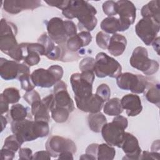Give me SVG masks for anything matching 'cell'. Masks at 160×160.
Here are the masks:
<instances>
[{
    "label": "cell",
    "instance_id": "ab89813d",
    "mask_svg": "<svg viewBox=\"0 0 160 160\" xmlns=\"http://www.w3.org/2000/svg\"><path fill=\"white\" fill-rule=\"evenodd\" d=\"M96 94L98 95L104 102L109 99L111 96V89L106 84H100L96 89Z\"/></svg>",
    "mask_w": 160,
    "mask_h": 160
},
{
    "label": "cell",
    "instance_id": "30bf717a",
    "mask_svg": "<svg viewBox=\"0 0 160 160\" xmlns=\"http://www.w3.org/2000/svg\"><path fill=\"white\" fill-rule=\"evenodd\" d=\"M116 83L120 89L131 91L134 94L144 92L148 85V81L144 76L131 72L121 73L116 78Z\"/></svg>",
    "mask_w": 160,
    "mask_h": 160
},
{
    "label": "cell",
    "instance_id": "4fadbf2b",
    "mask_svg": "<svg viewBox=\"0 0 160 160\" xmlns=\"http://www.w3.org/2000/svg\"><path fill=\"white\" fill-rule=\"evenodd\" d=\"M30 72L29 66L24 64H19L16 61L0 59V75L5 80H12L18 78L21 75Z\"/></svg>",
    "mask_w": 160,
    "mask_h": 160
},
{
    "label": "cell",
    "instance_id": "4316f807",
    "mask_svg": "<svg viewBox=\"0 0 160 160\" xmlns=\"http://www.w3.org/2000/svg\"><path fill=\"white\" fill-rule=\"evenodd\" d=\"M103 111L108 116H116L120 115L123 111L121 99L118 98H113L107 101L104 104Z\"/></svg>",
    "mask_w": 160,
    "mask_h": 160
},
{
    "label": "cell",
    "instance_id": "ee69618b",
    "mask_svg": "<svg viewBox=\"0 0 160 160\" xmlns=\"http://www.w3.org/2000/svg\"><path fill=\"white\" fill-rule=\"evenodd\" d=\"M19 159H32V152L30 148H24L19 149Z\"/></svg>",
    "mask_w": 160,
    "mask_h": 160
},
{
    "label": "cell",
    "instance_id": "5bb4252c",
    "mask_svg": "<svg viewBox=\"0 0 160 160\" xmlns=\"http://www.w3.org/2000/svg\"><path fill=\"white\" fill-rule=\"evenodd\" d=\"M54 106V96L51 94L42 99L34 102L31 105V113L35 121H44L49 122L50 120L49 112Z\"/></svg>",
    "mask_w": 160,
    "mask_h": 160
},
{
    "label": "cell",
    "instance_id": "816d5d0a",
    "mask_svg": "<svg viewBox=\"0 0 160 160\" xmlns=\"http://www.w3.org/2000/svg\"><path fill=\"white\" fill-rule=\"evenodd\" d=\"M159 150V141L158 139L156 141H154L151 146V151L157 152L156 151Z\"/></svg>",
    "mask_w": 160,
    "mask_h": 160
},
{
    "label": "cell",
    "instance_id": "bcb514c9",
    "mask_svg": "<svg viewBox=\"0 0 160 160\" xmlns=\"http://www.w3.org/2000/svg\"><path fill=\"white\" fill-rule=\"evenodd\" d=\"M51 154L50 153L46 151H40L36 152L34 155H32V159H45L49 160L51 159Z\"/></svg>",
    "mask_w": 160,
    "mask_h": 160
},
{
    "label": "cell",
    "instance_id": "ba28073f",
    "mask_svg": "<svg viewBox=\"0 0 160 160\" xmlns=\"http://www.w3.org/2000/svg\"><path fill=\"white\" fill-rule=\"evenodd\" d=\"M63 69L59 65H52L48 69L39 68L31 74L35 86L51 88L61 81L63 76Z\"/></svg>",
    "mask_w": 160,
    "mask_h": 160
},
{
    "label": "cell",
    "instance_id": "277c9868",
    "mask_svg": "<svg viewBox=\"0 0 160 160\" xmlns=\"http://www.w3.org/2000/svg\"><path fill=\"white\" fill-rule=\"evenodd\" d=\"M49 37L58 44L67 42L68 39L77 34V28L71 20L63 21L61 18L54 17L47 23Z\"/></svg>",
    "mask_w": 160,
    "mask_h": 160
},
{
    "label": "cell",
    "instance_id": "cb8c5ba5",
    "mask_svg": "<svg viewBox=\"0 0 160 160\" xmlns=\"http://www.w3.org/2000/svg\"><path fill=\"white\" fill-rule=\"evenodd\" d=\"M101 29L107 34H116L118 31H124L128 28L119 19L114 17L104 18L101 22Z\"/></svg>",
    "mask_w": 160,
    "mask_h": 160
},
{
    "label": "cell",
    "instance_id": "d6986e66",
    "mask_svg": "<svg viewBox=\"0 0 160 160\" xmlns=\"http://www.w3.org/2000/svg\"><path fill=\"white\" fill-rule=\"evenodd\" d=\"M41 5V1L38 0H5L3 8L8 13L16 14L24 9H34Z\"/></svg>",
    "mask_w": 160,
    "mask_h": 160
},
{
    "label": "cell",
    "instance_id": "7c38bea8",
    "mask_svg": "<svg viewBox=\"0 0 160 160\" xmlns=\"http://www.w3.org/2000/svg\"><path fill=\"white\" fill-rule=\"evenodd\" d=\"M46 149L54 158H56L61 153L66 151L74 154L77 150L76 144L71 139L59 136L50 137L46 143Z\"/></svg>",
    "mask_w": 160,
    "mask_h": 160
},
{
    "label": "cell",
    "instance_id": "e575fe53",
    "mask_svg": "<svg viewBox=\"0 0 160 160\" xmlns=\"http://www.w3.org/2000/svg\"><path fill=\"white\" fill-rule=\"evenodd\" d=\"M18 79L21 82V88L26 92L31 91L34 89L35 85L34 84L31 79L30 72L24 73L21 75Z\"/></svg>",
    "mask_w": 160,
    "mask_h": 160
},
{
    "label": "cell",
    "instance_id": "836d02e7",
    "mask_svg": "<svg viewBox=\"0 0 160 160\" xmlns=\"http://www.w3.org/2000/svg\"><path fill=\"white\" fill-rule=\"evenodd\" d=\"M2 94L9 104H16L21 98L19 90L15 88H6Z\"/></svg>",
    "mask_w": 160,
    "mask_h": 160
},
{
    "label": "cell",
    "instance_id": "b9f144b4",
    "mask_svg": "<svg viewBox=\"0 0 160 160\" xmlns=\"http://www.w3.org/2000/svg\"><path fill=\"white\" fill-rule=\"evenodd\" d=\"M49 6L56 7L58 9L63 11L69 5L70 0H64V1H44Z\"/></svg>",
    "mask_w": 160,
    "mask_h": 160
},
{
    "label": "cell",
    "instance_id": "52a82bcc",
    "mask_svg": "<svg viewBox=\"0 0 160 160\" xmlns=\"http://www.w3.org/2000/svg\"><path fill=\"white\" fill-rule=\"evenodd\" d=\"M94 78V71H88L72 74L70 78V82L74 98L83 99L92 95Z\"/></svg>",
    "mask_w": 160,
    "mask_h": 160
},
{
    "label": "cell",
    "instance_id": "60d3db41",
    "mask_svg": "<svg viewBox=\"0 0 160 160\" xmlns=\"http://www.w3.org/2000/svg\"><path fill=\"white\" fill-rule=\"evenodd\" d=\"M23 98L31 106L34 102L41 100L39 93L35 90H32L25 93L23 96Z\"/></svg>",
    "mask_w": 160,
    "mask_h": 160
},
{
    "label": "cell",
    "instance_id": "2e32d148",
    "mask_svg": "<svg viewBox=\"0 0 160 160\" xmlns=\"http://www.w3.org/2000/svg\"><path fill=\"white\" fill-rule=\"evenodd\" d=\"M117 14L120 21L128 28L132 24L136 19V8L134 4L128 0H120L116 2Z\"/></svg>",
    "mask_w": 160,
    "mask_h": 160
},
{
    "label": "cell",
    "instance_id": "d4e9b609",
    "mask_svg": "<svg viewBox=\"0 0 160 160\" xmlns=\"http://www.w3.org/2000/svg\"><path fill=\"white\" fill-rule=\"evenodd\" d=\"M159 1L158 0H153L144 5L141 11V15L143 18H149L154 21L160 23L159 14Z\"/></svg>",
    "mask_w": 160,
    "mask_h": 160
},
{
    "label": "cell",
    "instance_id": "ffe728a7",
    "mask_svg": "<svg viewBox=\"0 0 160 160\" xmlns=\"http://www.w3.org/2000/svg\"><path fill=\"white\" fill-rule=\"evenodd\" d=\"M121 104L122 109L126 111L128 116H136L142 109L141 99L136 94H128L124 96L121 99Z\"/></svg>",
    "mask_w": 160,
    "mask_h": 160
},
{
    "label": "cell",
    "instance_id": "6da1fadb",
    "mask_svg": "<svg viewBox=\"0 0 160 160\" xmlns=\"http://www.w3.org/2000/svg\"><path fill=\"white\" fill-rule=\"evenodd\" d=\"M96 9L88 1L82 0L71 1L68 6L62 11V14L68 19H78V28L80 30L92 31L97 25Z\"/></svg>",
    "mask_w": 160,
    "mask_h": 160
},
{
    "label": "cell",
    "instance_id": "7bdbcfd3",
    "mask_svg": "<svg viewBox=\"0 0 160 160\" xmlns=\"http://www.w3.org/2000/svg\"><path fill=\"white\" fill-rule=\"evenodd\" d=\"M26 48L28 50L33 51L36 52L40 56H44V46L39 42L36 43H28L26 45Z\"/></svg>",
    "mask_w": 160,
    "mask_h": 160
},
{
    "label": "cell",
    "instance_id": "7402d4cb",
    "mask_svg": "<svg viewBox=\"0 0 160 160\" xmlns=\"http://www.w3.org/2000/svg\"><path fill=\"white\" fill-rule=\"evenodd\" d=\"M38 42L44 46V56L51 60H58L61 56V49L58 46H55L52 40L47 34L43 33L38 39Z\"/></svg>",
    "mask_w": 160,
    "mask_h": 160
},
{
    "label": "cell",
    "instance_id": "8fae6325",
    "mask_svg": "<svg viewBox=\"0 0 160 160\" xmlns=\"http://www.w3.org/2000/svg\"><path fill=\"white\" fill-rule=\"evenodd\" d=\"M160 23L149 18H142L136 24L135 31L138 36L147 46L151 45L159 31Z\"/></svg>",
    "mask_w": 160,
    "mask_h": 160
},
{
    "label": "cell",
    "instance_id": "9c48e42d",
    "mask_svg": "<svg viewBox=\"0 0 160 160\" xmlns=\"http://www.w3.org/2000/svg\"><path fill=\"white\" fill-rule=\"evenodd\" d=\"M129 62L132 67L146 75H152L156 73L159 67L158 61L149 58L147 49L142 46H138L134 49Z\"/></svg>",
    "mask_w": 160,
    "mask_h": 160
},
{
    "label": "cell",
    "instance_id": "8992f818",
    "mask_svg": "<svg viewBox=\"0 0 160 160\" xmlns=\"http://www.w3.org/2000/svg\"><path fill=\"white\" fill-rule=\"evenodd\" d=\"M121 65L115 59L103 52L97 54L94 68V72L97 77L116 78L121 74Z\"/></svg>",
    "mask_w": 160,
    "mask_h": 160
},
{
    "label": "cell",
    "instance_id": "7dc6e473",
    "mask_svg": "<svg viewBox=\"0 0 160 160\" xmlns=\"http://www.w3.org/2000/svg\"><path fill=\"white\" fill-rule=\"evenodd\" d=\"M15 153L7 149L2 148L1 151V157L4 160H11L14 158Z\"/></svg>",
    "mask_w": 160,
    "mask_h": 160
},
{
    "label": "cell",
    "instance_id": "f546056e",
    "mask_svg": "<svg viewBox=\"0 0 160 160\" xmlns=\"http://www.w3.org/2000/svg\"><path fill=\"white\" fill-rule=\"evenodd\" d=\"M159 84H152L150 88L148 89L145 94L146 99L156 105L158 107L159 106L160 102V91H159Z\"/></svg>",
    "mask_w": 160,
    "mask_h": 160
},
{
    "label": "cell",
    "instance_id": "e0dca14e",
    "mask_svg": "<svg viewBox=\"0 0 160 160\" xmlns=\"http://www.w3.org/2000/svg\"><path fill=\"white\" fill-rule=\"evenodd\" d=\"M121 148L126 154V156L122 159H139L141 154V149L139 147L138 139L132 134L125 132Z\"/></svg>",
    "mask_w": 160,
    "mask_h": 160
},
{
    "label": "cell",
    "instance_id": "ac0fdd59",
    "mask_svg": "<svg viewBox=\"0 0 160 160\" xmlns=\"http://www.w3.org/2000/svg\"><path fill=\"white\" fill-rule=\"evenodd\" d=\"M74 99L77 108L86 112L96 113L100 112L104 104V101L96 94H92L83 99L74 98Z\"/></svg>",
    "mask_w": 160,
    "mask_h": 160
},
{
    "label": "cell",
    "instance_id": "f5cc1de1",
    "mask_svg": "<svg viewBox=\"0 0 160 160\" xmlns=\"http://www.w3.org/2000/svg\"><path fill=\"white\" fill-rule=\"evenodd\" d=\"M1 125H2V128H1V131H2L4 130V129L6 128V124H7V119L5 117H4L2 115H1Z\"/></svg>",
    "mask_w": 160,
    "mask_h": 160
},
{
    "label": "cell",
    "instance_id": "f35d334b",
    "mask_svg": "<svg viewBox=\"0 0 160 160\" xmlns=\"http://www.w3.org/2000/svg\"><path fill=\"white\" fill-rule=\"evenodd\" d=\"M95 65V59L91 57H87L84 58L79 65V68L81 72L82 71H94V68Z\"/></svg>",
    "mask_w": 160,
    "mask_h": 160
},
{
    "label": "cell",
    "instance_id": "f6af8a7d",
    "mask_svg": "<svg viewBox=\"0 0 160 160\" xmlns=\"http://www.w3.org/2000/svg\"><path fill=\"white\" fill-rule=\"evenodd\" d=\"M159 153L158 152L143 151L139 158V159H159Z\"/></svg>",
    "mask_w": 160,
    "mask_h": 160
},
{
    "label": "cell",
    "instance_id": "681fc988",
    "mask_svg": "<svg viewBox=\"0 0 160 160\" xmlns=\"http://www.w3.org/2000/svg\"><path fill=\"white\" fill-rule=\"evenodd\" d=\"M72 153L69 151H66L61 153L58 156V159H73Z\"/></svg>",
    "mask_w": 160,
    "mask_h": 160
},
{
    "label": "cell",
    "instance_id": "f1b7e54d",
    "mask_svg": "<svg viewBox=\"0 0 160 160\" xmlns=\"http://www.w3.org/2000/svg\"><path fill=\"white\" fill-rule=\"evenodd\" d=\"M29 108L21 104H14L10 109V116L12 121H18L25 119L28 116Z\"/></svg>",
    "mask_w": 160,
    "mask_h": 160
},
{
    "label": "cell",
    "instance_id": "f907efd6",
    "mask_svg": "<svg viewBox=\"0 0 160 160\" xmlns=\"http://www.w3.org/2000/svg\"><path fill=\"white\" fill-rule=\"evenodd\" d=\"M152 46L154 49V50H156V51L157 52V53L159 54V37H157L154 41L152 43Z\"/></svg>",
    "mask_w": 160,
    "mask_h": 160
},
{
    "label": "cell",
    "instance_id": "9a60e30c",
    "mask_svg": "<svg viewBox=\"0 0 160 160\" xmlns=\"http://www.w3.org/2000/svg\"><path fill=\"white\" fill-rule=\"evenodd\" d=\"M54 107L67 109L70 112L74 109V104L67 90V84L62 81H58L54 86Z\"/></svg>",
    "mask_w": 160,
    "mask_h": 160
},
{
    "label": "cell",
    "instance_id": "83f0119b",
    "mask_svg": "<svg viewBox=\"0 0 160 160\" xmlns=\"http://www.w3.org/2000/svg\"><path fill=\"white\" fill-rule=\"evenodd\" d=\"M116 154L115 149L108 144H99L98 156V160H112Z\"/></svg>",
    "mask_w": 160,
    "mask_h": 160
},
{
    "label": "cell",
    "instance_id": "44dd1931",
    "mask_svg": "<svg viewBox=\"0 0 160 160\" xmlns=\"http://www.w3.org/2000/svg\"><path fill=\"white\" fill-rule=\"evenodd\" d=\"M91 41V33L89 31H82L68 39L66 42L67 48L71 52H76L82 47L89 45Z\"/></svg>",
    "mask_w": 160,
    "mask_h": 160
},
{
    "label": "cell",
    "instance_id": "74e56055",
    "mask_svg": "<svg viewBox=\"0 0 160 160\" xmlns=\"http://www.w3.org/2000/svg\"><path fill=\"white\" fill-rule=\"evenodd\" d=\"M102 10L108 17H113L117 14L116 2L113 1H106L102 4Z\"/></svg>",
    "mask_w": 160,
    "mask_h": 160
},
{
    "label": "cell",
    "instance_id": "d6a6232c",
    "mask_svg": "<svg viewBox=\"0 0 160 160\" xmlns=\"http://www.w3.org/2000/svg\"><path fill=\"white\" fill-rule=\"evenodd\" d=\"M22 144V143L19 140L18 137L15 134H13L6 138L2 148L7 149L16 153L21 148Z\"/></svg>",
    "mask_w": 160,
    "mask_h": 160
},
{
    "label": "cell",
    "instance_id": "3957f363",
    "mask_svg": "<svg viewBox=\"0 0 160 160\" xmlns=\"http://www.w3.org/2000/svg\"><path fill=\"white\" fill-rule=\"evenodd\" d=\"M11 131L19 140L23 144L26 141H31L38 138H43L48 135L49 127L48 122L44 121H32L23 119L11 122Z\"/></svg>",
    "mask_w": 160,
    "mask_h": 160
},
{
    "label": "cell",
    "instance_id": "d590c367",
    "mask_svg": "<svg viewBox=\"0 0 160 160\" xmlns=\"http://www.w3.org/2000/svg\"><path fill=\"white\" fill-rule=\"evenodd\" d=\"M98 144L93 143L89 144L86 149V152L84 154H82L79 158L80 159H92L96 160L98 156Z\"/></svg>",
    "mask_w": 160,
    "mask_h": 160
},
{
    "label": "cell",
    "instance_id": "603a6c76",
    "mask_svg": "<svg viewBox=\"0 0 160 160\" xmlns=\"http://www.w3.org/2000/svg\"><path fill=\"white\" fill-rule=\"evenodd\" d=\"M126 45V38L122 34L116 33L110 38L108 50L114 56H119L124 52Z\"/></svg>",
    "mask_w": 160,
    "mask_h": 160
},
{
    "label": "cell",
    "instance_id": "c3c4849f",
    "mask_svg": "<svg viewBox=\"0 0 160 160\" xmlns=\"http://www.w3.org/2000/svg\"><path fill=\"white\" fill-rule=\"evenodd\" d=\"M0 109L1 115L8 112L9 110V103L5 99L2 93L0 94Z\"/></svg>",
    "mask_w": 160,
    "mask_h": 160
},
{
    "label": "cell",
    "instance_id": "8d00e7d4",
    "mask_svg": "<svg viewBox=\"0 0 160 160\" xmlns=\"http://www.w3.org/2000/svg\"><path fill=\"white\" fill-rule=\"evenodd\" d=\"M110 38L111 37L108 34L102 31H99L96 36V42L98 47L103 49H108Z\"/></svg>",
    "mask_w": 160,
    "mask_h": 160
},
{
    "label": "cell",
    "instance_id": "5b68a950",
    "mask_svg": "<svg viewBox=\"0 0 160 160\" xmlns=\"http://www.w3.org/2000/svg\"><path fill=\"white\" fill-rule=\"evenodd\" d=\"M128 125L126 118L121 115L116 116L112 122L103 126L101 131L102 136L109 145L121 148Z\"/></svg>",
    "mask_w": 160,
    "mask_h": 160
},
{
    "label": "cell",
    "instance_id": "1f68e13d",
    "mask_svg": "<svg viewBox=\"0 0 160 160\" xmlns=\"http://www.w3.org/2000/svg\"><path fill=\"white\" fill-rule=\"evenodd\" d=\"M51 117L54 121L59 123L66 122L69 116L70 112L66 108L54 107L51 111Z\"/></svg>",
    "mask_w": 160,
    "mask_h": 160
},
{
    "label": "cell",
    "instance_id": "7a4b0ae2",
    "mask_svg": "<svg viewBox=\"0 0 160 160\" xmlns=\"http://www.w3.org/2000/svg\"><path fill=\"white\" fill-rule=\"evenodd\" d=\"M17 27L5 19H1L0 27V49L16 61L24 59V50L21 44H18L16 35Z\"/></svg>",
    "mask_w": 160,
    "mask_h": 160
},
{
    "label": "cell",
    "instance_id": "484cf974",
    "mask_svg": "<svg viewBox=\"0 0 160 160\" xmlns=\"http://www.w3.org/2000/svg\"><path fill=\"white\" fill-rule=\"evenodd\" d=\"M88 125L90 129L94 132H100L103 126L107 123V119L101 112L90 113L88 117Z\"/></svg>",
    "mask_w": 160,
    "mask_h": 160
},
{
    "label": "cell",
    "instance_id": "4dcf8cb0",
    "mask_svg": "<svg viewBox=\"0 0 160 160\" xmlns=\"http://www.w3.org/2000/svg\"><path fill=\"white\" fill-rule=\"evenodd\" d=\"M21 44L24 49V59L23 60L24 61L25 63L29 66H32L38 64L41 60L39 54L33 51L28 50L26 48L27 42L26 43L22 42Z\"/></svg>",
    "mask_w": 160,
    "mask_h": 160
}]
</instances>
